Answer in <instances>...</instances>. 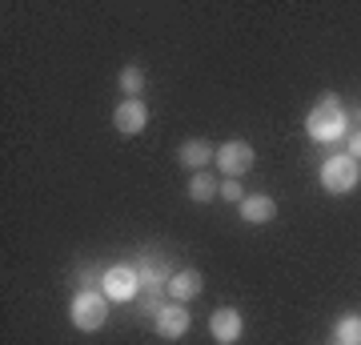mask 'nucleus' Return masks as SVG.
Masks as SVG:
<instances>
[{
    "label": "nucleus",
    "instance_id": "1",
    "mask_svg": "<svg viewBox=\"0 0 361 345\" xmlns=\"http://www.w3.org/2000/svg\"><path fill=\"white\" fill-rule=\"evenodd\" d=\"M305 133H310L317 145H334L341 141L349 133V113H345V104H341V97H322V101L310 109V116H305Z\"/></svg>",
    "mask_w": 361,
    "mask_h": 345
},
{
    "label": "nucleus",
    "instance_id": "2",
    "mask_svg": "<svg viewBox=\"0 0 361 345\" xmlns=\"http://www.w3.org/2000/svg\"><path fill=\"white\" fill-rule=\"evenodd\" d=\"M68 317H73L77 329L97 333L109 321V297H104V289H80L73 297V305H68Z\"/></svg>",
    "mask_w": 361,
    "mask_h": 345
},
{
    "label": "nucleus",
    "instance_id": "3",
    "mask_svg": "<svg viewBox=\"0 0 361 345\" xmlns=\"http://www.w3.org/2000/svg\"><path fill=\"white\" fill-rule=\"evenodd\" d=\"M357 181H361V165H357L349 153L329 157V161L322 165V189L334 193V197H345V193H353V189H357Z\"/></svg>",
    "mask_w": 361,
    "mask_h": 345
},
{
    "label": "nucleus",
    "instance_id": "4",
    "mask_svg": "<svg viewBox=\"0 0 361 345\" xmlns=\"http://www.w3.org/2000/svg\"><path fill=\"white\" fill-rule=\"evenodd\" d=\"M101 289H104V297H109V301H133V297H141V277H137V265H113V269H104Z\"/></svg>",
    "mask_w": 361,
    "mask_h": 345
},
{
    "label": "nucleus",
    "instance_id": "5",
    "mask_svg": "<svg viewBox=\"0 0 361 345\" xmlns=\"http://www.w3.org/2000/svg\"><path fill=\"white\" fill-rule=\"evenodd\" d=\"M193 317H189V309L180 305V301H165V305L153 313V329L165 337V341H180L185 333H189Z\"/></svg>",
    "mask_w": 361,
    "mask_h": 345
},
{
    "label": "nucleus",
    "instance_id": "6",
    "mask_svg": "<svg viewBox=\"0 0 361 345\" xmlns=\"http://www.w3.org/2000/svg\"><path fill=\"white\" fill-rule=\"evenodd\" d=\"M253 161H257V153H253V145L249 141H225L217 149V165H221V173L225 177H245L249 169H253Z\"/></svg>",
    "mask_w": 361,
    "mask_h": 345
},
{
    "label": "nucleus",
    "instance_id": "7",
    "mask_svg": "<svg viewBox=\"0 0 361 345\" xmlns=\"http://www.w3.org/2000/svg\"><path fill=\"white\" fill-rule=\"evenodd\" d=\"M209 333H213V341L217 345H237L241 341V333H245V317H241L233 305H221L217 313L209 317Z\"/></svg>",
    "mask_w": 361,
    "mask_h": 345
},
{
    "label": "nucleus",
    "instance_id": "8",
    "mask_svg": "<svg viewBox=\"0 0 361 345\" xmlns=\"http://www.w3.org/2000/svg\"><path fill=\"white\" fill-rule=\"evenodd\" d=\"M113 125L116 133H125V137H137V133H145V125H149V109H145V101L137 97V101H121L113 109Z\"/></svg>",
    "mask_w": 361,
    "mask_h": 345
},
{
    "label": "nucleus",
    "instance_id": "9",
    "mask_svg": "<svg viewBox=\"0 0 361 345\" xmlns=\"http://www.w3.org/2000/svg\"><path fill=\"white\" fill-rule=\"evenodd\" d=\"M237 217L249 221V225H269L277 217V201H273L269 193H249L245 201L237 205Z\"/></svg>",
    "mask_w": 361,
    "mask_h": 345
},
{
    "label": "nucleus",
    "instance_id": "10",
    "mask_svg": "<svg viewBox=\"0 0 361 345\" xmlns=\"http://www.w3.org/2000/svg\"><path fill=\"white\" fill-rule=\"evenodd\" d=\"M177 161H180L185 169H193V173H205L209 161H217V149H213L205 137H189V141H180Z\"/></svg>",
    "mask_w": 361,
    "mask_h": 345
},
{
    "label": "nucleus",
    "instance_id": "11",
    "mask_svg": "<svg viewBox=\"0 0 361 345\" xmlns=\"http://www.w3.org/2000/svg\"><path fill=\"white\" fill-rule=\"evenodd\" d=\"M201 289H205V277L197 273V269H177L173 277H169V297L173 301H193V297H201Z\"/></svg>",
    "mask_w": 361,
    "mask_h": 345
},
{
    "label": "nucleus",
    "instance_id": "12",
    "mask_svg": "<svg viewBox=\"0 0 361 345\" xmlns=\"http://www.w3.org/2000/svg\"><path fill=\"white\" fill-rule=\"evenodd\" d=\"M185 193H189V201L209 205V201L221 193V181H213L209 173H193V177H189V189H185Z\"/></svg>",
    "mask_w": 361,
    "mask_h": 345
},
{
    "label": "nucleus",
    "instance_id": "13",
    "mask_svg": "<svg viewBox=\"0 0 361 345\" xmlns=\"http://www.w3.org/2000/svg\"><path fill=\"white\" fill-rule=\"evenodd\" d=\"M334 345H361V313H345V317H337Z\"/></svg>",
    "mask_w": 361,
    "mask_h": 345
},
{
    "label": "nucleus",
    "instance_id": "14",
    "mask_svg": "<svg viewBox=\"0 0 361 345\" xmlns=\"http://www.w3.org/2000/svg\"><path fill=\"white\" fill-rule=\"evenodd\" d=\"M116 85H121V92H125V101H137L141 89H145V73L137 68V64H125L121 77H116Z\"/></svg>",
    "mask_w": 361,
    "mask_h": 345
},
{
    "label": "nucleus",
    "instance_id": "15",
    "mask_svg": "<svg viewBox=\"0 0 361 345\" xmlns=\"http://www.w3.org/2000/svg\"><path fill=\"white\" fill-rule=\"evenodd\" d=\"M217 197H225V201H237V205H241V201L249 197V193L241 189V185H237L233 177H225V181H221V193H217Z\"/></svg>",
    "mask_w": 361,
    "mask_h": 345
},
{
    "label": "nucleus",
    "instance_id": "16",
    "mask_svg": "<svg viewBox=\"0 0 361 345\" xmlns=\"http://www.w3.org/2000/svg\"><path fill=\"white\" fill-rule=\"evenodd\" d=\"M349 157H353V161L361 165V128L353 133V137H349Z\"/></svg>",
    "mask_w": 361,
    "mask_h": 345
}]
</instances>
